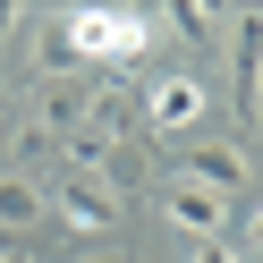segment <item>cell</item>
<instances>
[{
    "instance_id": "5",
    "label": "cell",
    "mask_w": 263,
    "mask_h": 263,
    "mask_svg": "<svg viewBox=\"0 0 263 263\" xmlns=\"http://www.w3.org/2000/svg\"><path fill=\"white\" fill-rule=\"evenodd\" d=\"M170 178H187V187H204V195H238L255 170H246V153H238V144H187Z\"/></svg>"
},
{
    "instance_id": "17",
    "label": "cell",
    "mask_w": 263,
    "mask_h": 263,
    "mask_svg": "<svg viewBox=\"0 0 263 263\" xmlns=\"http://www.w3.org/2000/svg\"><path fill=\"white\" fill-rule=\"evenodd\" d=\"M9 263H17V255H9Z\"/></svg>"
},
{
    "instance_id": "12",
    "label": "cell",
    "mask_w": 263,
    "mask_h": 263,
    "mask_svg": "<svg viewBox=\"0 0 263 263\" xmlns=\"http://www.w3.org/2000/svg\"><path fill=\"white\" fill-rule=\"evenodd\" d=\"M43 153H51V136H43V127L26 119V127H17V161H43Z\"/></svg>"
},
{
    "instance_id": "10",
    "label": "cell",
    "mask_w": 263,
    "mask_h": 263,
    "mask_svg": "<svg viewBox=\"0 0 263 263\" xmlns=\"http://www.w3.org/2000/svg\"><path fill=\"white\" fill-rule=\"evenodd\" d=\"M229 60H238V102L255 93V68H263V9H238L229 17Z\"/></svg>"
},
{
    "instance_id": "11",
    "label": "cell",
    "mask_w": 263,
    "mask_h": 263,
    "mask_svg": "<svg viewBox=\"0 0 263 263\" xmlns=\"http://www.w3.org/2000/svg\"><path fill=\"white\" fill-rule=\"evenodd\" d=\"M170 26H178L187 43H221V34H229V17H221V9H204V0H178Z\"/></svg>"
},
{
    "instance_id": "15",
    "label": "cell",
    "mask_w": 263,
    "mask_h": 263,
    "mask_svg": "<svg viewBox=\"0 0 263 263\" xmlns=\"http://www.w3.org/2000/svg\"><path fill=\"white\" fill-rule=\"evenodd\" d=\"M77 263H127V255H119V246H85Z\"/></svg>"
},
{
    "instance_id": "9",
    "label": "cell",
    "mask_w": 263,
    "mask_h": 263,
    "mask_svg": "<svg viewBox=\"0 0 263 263\" xmlns=\"http://www.w3.org/2000/svg\"><path fill=\"white\" fill-rule=\"evenodd\" d=\"M127 119H136V93H127V85H110V77H93V85H85V127L119 144V136H127Z\"/></svg>"
},
{
    "instance_id": "14",
    "label": "cell",
    "mask_w": 263,
    "mask_h": 263,
    "mask_svg": "<svg viewBox=\"0 0 263 263\" xmlns=\"http://www.w3.org/2000/svg\"><path fill=\"white\" fill-rule=\"evenodd\" d=\"M246 246H255V255H263V204L246 212Z\"/></svg>"
},
{
    "instance_id": "2",
    "label": "cell",
    "mask_w": 263,
    "mask_h": 263,
    "mask_svg": "<svg viewBox=\"0 0 263 263\" xmlns=\"http://www.w3.org/2000/svg\"><path fill=\"white\" fill-rule=\"evenodd\" d=\"M144 127H153V136H195V127L212 119V93H204V77H153V85H144Z\"/></svg>"
},
{
    "instance_id": "4",
    "label": "cell",
    "mask_w": 263,
    "mask_h": 263,
    "mask_svg": "<svg viewBox=\"0 0 263 263\" xmlns=\"http://www.w3.org/2000/svg\"><path fill=\"white\" fill-rule=\"evenodd\" d=\"M161 221L187 229L195 246H212L229 229V195H204V187H187V178H170V187H161Z\"/></svg>"
},
{
    "instance_id": "8",
    "label": "cell",
    "mask_w": 263,
    "mask_h": 263,
    "mask_svg": "<svg viewBox=\"0 0 263 263\" xmlns=\"http://www.w3.org/2000/svg\"><path fill=\"white\" fill-rule=\"evenodd\" d=\"M34 127H43V136H51V127H60V136H77V127H85V77H60V85H34Z\"/></svg>"
},
{
    "instance_id": "13",
    "label": "cell",
    "mask_w": 263,
    "mask_h": 263,
    "mask_svg": "<svg viewBox=\"0 0 263 263\" xmlns=\"http://www.w3.org/2000/svg\"><path fill=\"white\" fill-rule=\"evenodd\" d=\"M187 263H246V255H238V246H221V238H212V246H187Z\"/></svg>"
},
{
    "instance_id": "7",
    "label": "cell",
    "mask_w": 263,
    "mask_h": 263,
    "mask_svg": "<svg viewBox=\"0 0 263 263\" xmlns=\"http://www.w3.org/2000/svg\"><path fill=\"white\" fill-rule=\"evenodd\" d=\"M60 153H68V170H85L93 187H110V178H127V144H110V136H93V127H77V136L60 144Z\"/></svg>"
},
{
    "instance_id": "16",
    "label": "cell",
    "mask_w": 263,
    "mask_h": 263,
    "mask_svg": "<svg viewBox=\"0 0 263 263\" xmlns=\"http://www.w3.org/2000/svg\"><path fill=\"white\" fill-rule=\"evenodd\" d=\"M246 119H263V68H255V93H246Z\"/></svg>"
},
{
    "instance_id": "1",
    "label": "cell",
    "mask_w": 263,
    "mask_h": 263,
    "mask_svg": "<svg viewBox=\"0 0 263 263\" xmlns=\"http://www.w3.org/2000/svg\"><path fill=\"white\" fill-rule=\"evenodd\" d=\"M60 34H68V51L93 60V68H136V60L153 51V9H68Z\"/></svg>"
},
{
    "instance_id": "3",
    "label": "cell",
    "mask_w": 263,
    "mask_h": 263,
    "mask_svg": "<svg viewBox=\"0 0 263 263\" xmlns=\"http://www.w3.org/2000/svg\"><path fill=\"white\" fill-rule=\"evenodd\" d=\"M51 212H60V229H77V238H110V229H119V187L60 178V187H51Z\"/></svg>"
},
{
    "instance_id": "6",
    "label": "cell",
    "mask_w": 263,
    "mask_h": 263,
    "mask_svg": "<svg viewBox=\"0 0 263 263\" xmlns=\"http://www.w3.org/2000/svg\"><path fill=\"white\" fill-rule=\"evenodd\" d=\"M43 221H51V187L26 178V170H0V229L26 238V229H43Z\"/></svg>"
}]
</instances>
